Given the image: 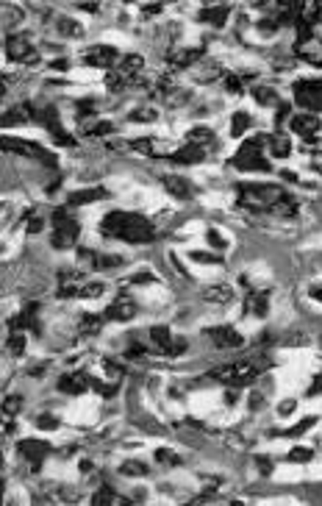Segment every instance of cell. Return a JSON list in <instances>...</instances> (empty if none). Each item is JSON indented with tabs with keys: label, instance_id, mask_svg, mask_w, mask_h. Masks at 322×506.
Instances as JSON below:
<instances>
[{
	"label": "cell",
	"instance_id": "obj_1",
	"mask_svg": "<svg viewBox=\"0 0 322 506\" xmlns=\"http://www.w3.org/2000/svg\"><path fill=\"white\" fill-rule=\"evenodd\" d=\"M101 234L108 240H119L128 245H145L156 240V226L139 212L131 209H108L101 220Z\"/></svg>",
	"mask_w": 322,
	"mask_h": 506
},
{
	"label": "cell",
	"instance_id": "obj_2",
	"mask_svg": "<svg viewBox=\"0 0 322 506\" xmlns=\"http://www.w3.org/2000/svg\"><path fill=\"white\" fill-rule=\"evenodd\" d=\"M81 240V220L78 215L73 212V206H64V209H56L53 212V248L56 251H67V248H75Z\"/></svg>",
	"mask_w": 322,
	"mask_h": 506
},
{
	"label": "cell",
	"instance_id": "obj_3",
	"mask_svg": "<svg viewBox=\"0 0 322 506\" xmlns=\"http://www.w3.org/2000/svg\"><path fill=\"white\" fill-rule=\"evenodd\" d=\"M264 153H267L264 139H261V136H253V139L242 142V147L236 150L233 167L242 170V173H270V159H267Z\"/></svg>",
	"mask_w": 322,
	"mask_h": 506
},
{
	"label": "cell",
	"instance_id": "obj_4",
	"mask_svg": "<svg viewBox=\"0 0 322 506\" xmlns=\"http://www.w3.org/2000/svg\"><path fill=\"white\" fill-rule=\"evenodd\" d=\"M258 365L253 359H239V362H230V365H222L219 370H212L209 379L222 384V386H247L258 379Z\"/></svg>",
	"mask_w": 322,
	"mask_h": 506
},
{
	"label": "cell",
	"instance_id": "obj_5",
	"mask_svg": "<svg viewBox=\"0 0 322 506\" xmlns=\"http://www.w3.org/2000/svg\"><path fill=\"white\" fill-rule=\"evenodd\" d=\"M6 56L17 64H28V67L39 64V50L34 45L31 34H17V31L6 34Z\"/></svg>",
	"mask_w": 322,
	"mask_h": 506
},
{
	"label": "cell",
	"instance_id": "obj_6",
	"mask_svg": "<svg viewBox=\"0 0 322 506\" xmlns=\"http://www.w3.org/2000/svg\"><path fill=\"white\" fill-rule=\"evenodd\" d=\"M125 264L122 253H103L92 248H78V267L87 273H111Z\"/></svg>",
	"mask_w": 322,
	"mask_h": 506
},
{
	"label": "cell",
	"instance_id": "obj_7",
	"mask_svg": "<svg viewBox=\"0 0 322 506\" xmlns=\"http://www.w3.org/2000/svg\"><path fill=\"white\" fill-rule=\"evenodd\" d=\"M292 92H295V101H298V106L303 112H309V115L322 112V75L298 81Z\"/></svg>",
	"mask_w": 322,
	"mask_h": 506
},
{
	"label": "cell",
	"instance_id": "obj_8",
	"mask_svg": "<svg viewBox=\"0 0 322 506\" xmlns=\"http://www.w3.org/2000/svg\"><path fill=\"white\" fill-rule=\"evenodd\" d=\"M81 64L92 70H111L114 64H119V53L111 45H92L81 53Z\"/></svg>",
	"mask_w": 322,
	"mask_h": 506
},
{
	"label": "cell",
	"instance_id": "obj_9",
	"mask_svg": "<svg viewBox=\"0 0 322 506\" xmlns=\"http://www.w3.org/2000/svg\"><path fill=\"white\" fill-rule=\"evenodd\" d=\"M203 334H206V340H212V345H214V348H222V351H228V348H239V345L244 342L242 331H239L236 326H230V323L209 326Z\"/></svg>",
	"mask_w": 322,
	"mask_h": 506
},
{
	"label": "cell",
	"instance_id": "obj_10",
	"mask_svg": "<svg viewBox=\"0 0 322 506\" xmlns=\"http://www.w3.org/2000/svg\"><path fill=\"white\" fill-rule=\"evenodd\" d=\"M136 315H139V303H136L128 292H119L106 306V312H103V317L111 320V323H128V320H133Z\"/></svg>",
	"mask_w": 322,
	"mask_h": 506
},
{
	"label": "cell",
	"instance_id": "obj_11",
	"mask_svg": "<svg viewBox=\"0 0 322 506\" xmlns=\"http://www.w3.org/2000/svg\"><path fill=\"white\" fill-rule=\"evenodd\" d=\"M298 56L309 62L312 67H322V36L314 31H300L298 34Z\"/></svg>",
	"mask_w": 322,
	"mask_h": 506
},
{
	"label": "cell",
	"instance_id": "obj_12",
	"mask_svg": "<svg viewBox=\"0 0 322 506\" xmlns=\"http://www.w3.org/2000/svg\"><path fill=\"white\" fill-rule=\"evenodd\" d=\"M242 315L253 317V320H264L270 315V292L264 287L247 289V295L242 298Z\"/></svg>",
	"mask_w": 322,
	"mask_h": 506
},
{
	"label": "cell",
	"instance_id": "obj_13",
	"mask_svg": "<svg viewBox=\"0 0 322 506\" xmlns=\"http://www.w3.org/2000/svg\"><path fill=\"white\" fill-rule=\"evenodd\" d=\"M289 126H292V131H295L298 136H303V142H309V145H317V142H320L322 120L317 115H309V112L295 115V117L289 120Z\"/></svg>",
	"mask_w": 322,
	"mask_h": 506
},
{
	"label": "cell",
	"instance_id": "obj_14",
	"mask_svg": "<svg viewBox=\"0 0 322 506\" xmlns=\"http://www.w3.org/2000/svg\"><path fill=\"white\" fill-rule=\"evenodd\" d=\"M206 159H209V150H206V147H200V145H195V142H184V145H178V147L167 156V161H173V164H184V167L203 164Z\"/></svg>",
	"mask_w": 322,
	"mask_h": 506
},
{
	"label": "cell",
	"instance_id": "obj_15",
	"mask_svg": "<svg viewBox=\"0 0 322 506\" xmlns=\"http://www.w3.org/2000/svg\"><path fill=\"white\" fill-rule=\"evenodd\" d=\"M92 376L89 373H84V370H67V373H61V379H59V392H64V395H84L89 386H92Z\"/></svg>",
	"mask_w": 322,
	"mask_h": 506
},
{
	"label": "cell",
	"instance_id": "obj_16",
	"mask_svg": "<svg viewBox=\"0 0 322 506\" xmlns=\"http://www.w3.org/2000/svg\"><path fill=\"white\" fill-rule=\"evenodd\" d=\"M167 64L173 73H181V70H192V64L200 59V48H170L167 50Z\"/></svg>",
	"mask_w": 322,
	"mask_h": 506
},
{
	"label": "cell",
	"instance_id": "obj_17",
	"mask_svg": "<svg viewBox=\"0 0 322 506\" xmlns=\"http://www.w3.org/2000/svg\"><path fill=\"white\" fill-rule=\"evenodd\" d=\"M17 451L22 454V459H25V462H31L34 468H39V465L47 459V454H50V445H47L45 440H36V437H31V440H22V442L17 445Z\"/></svg>",
	"mask_w": 322,
	"mask_h": 506
},
{
	"label": "cell",
	"instance_id": "obj_18",
	"mask_svg": "<svg viewBox=\"0 0 322 506\" xmlns=\"http://www.w3.org/2000/svg\"><path fill=\"white\" fill-rule=\"evenodd\" d=\"M14 331H22V328H28V331H39V303L36 301H28V303H22L20 306V312L14 315Z\"/></svg>",
	"mask_w": 322,
	"mask_h": 506
},
{
	"label": "cell",
	"instance_id": "obj_19",
	"mask_svg": "<svg viewBox=\"0 0 322 506\" xmlns=\"http://www.w3.org/2000/svg\"><path fill=\"white\" fill-rule=\"evenodd\" d=\"M230 14H233V6H228V3H219V6H203L198 17H200L206 25H212L214 31H219V28H225V25H228Z\"/></svg>",
	"mask_w": 322,
	"mask_h": 506
},
{
	"label": "cell",
	"instance_id": "obj_20",
	"mask_svg": "<svg viewBox=\"0 0 322 506\" xmlns=\"http://www.w3.org/2000/svg\"><path fill=\"white\" fill-rule=\"evenodd\" d=\"M186 142H195V145L206 147L209 153H214V147L219 145V136H217V131L212 126L198 123V126H192L189 131H186Z\"/></svg>",
	"mask_w": 322,
	"mask_h": 506
},
{
	"label": "cell",
	"instance_id": "obj_21",
	"mask_svg": "<svg viewBox=\"0 0 322 506\" xmlns=\"http://www.w3.org/2000/svg\"><path fill=\"white\" fill-rule=\"evenodd\" d=\"M53 28H56V34H59L61 39H81V36H84V22L75 20V17H70V14H56Z\"/></svg>",
	"mask_w": 322,
	"mask_h": 506
},
{
	"label": "cell",
	"instance_id": "obj_22",
	"mask_svg": "<svg viewBox=\"0 0 322 506\" xmlns=\"http://www.w3.org/2000/svg\"><path fill=\"white\" fill-rule=\"evenodd\" d=\"M164 189L173 195V198H178V201H189V198H195V184L189 181V178H184V175H164Z\"/></svg>",
	"mask_w": 322,
	"mask_h": 506
},
{
	"label": "cell",
	"instance_id": "obj_23",
	"mask_svg": "<svg viewBox=\"0 0 322 506\" xmlns=\"http://www.w3.org/2000/svg\"><path fill=\"white\" fill-rule=\"evenodd\" d=\"M233 298H236V292H233L230 284H212V287L203 289V301L214 303V306H228Z\"/></svg>",
	"mask_w": 322,
	"mask_h": 506
},
{
	"label": "cell",
	"instance_id": "obj_24",
	"mask_svg": "<svg viewBox=\"0 0 322 506\" xmlns=\"http://www.w3.org/2000/svg\"><path fill=\"white\" fill-rule=\"evenodd\" d=\"M261 139H264V147H267V153L272 159H286L292 153V145H289V139L284 133H267Z\"/></svg>",
	"mask_w": 322,
	"mask_h": 506
},
{
	"label": "cell",
	"instance_id": "obj_25",
	"mask_svg": "<svg viewBox=\"0 0 322 506\" xmlns=\"http://www.w3.org/2000/svg\"><path fill=\"white\" fill-rule=\"evenodd\" d=\"M106 198V189L103 187H95V189H75L70 198H67V203L73 206V209H78V206H89V203H95V201H103Z\"/></svg>",
	"mask_w": 322,
	"mask_h": 506
},
{
	"label": "cell",
	"instance_id": "obj_26",
	"mask_svg": "<svg viewBox=\"0 0 322 506\" xmlns=\"http://www.w3.org/2000/svg\"><path fill=\"white\" fill-rule=\"evenodd\" d=\"M119 473H122V479H147L150 476V465L145 459L128 456L125 462H119Z\"/></svg>",
	"mask_w": 322,
	"mask_h": 506
},
{
	"label": "cell",
	"instance_id": "obj_27",
	"mask_svg": "<svg viewBox=\"0 0 322 506\" xmlns=\"http://www.w3.org/2000/svg\"><path fill=\"white\" fill-rule=\"evenodd\" d=\"M103 323H106V317L103 315H92V312H84L81 317H78V334L81 337H95V334H101V328H103Z\"/></svg>",
	"mask_w": 322,
	"mask_h": 506
},
{
	"label": "cell",
	"instance_id": "obj_28",
	"mask_svg": "<svg viewBox=\"0 0 322 506\" xmlns=\"http://www.w3.org/2000/svg\"><path fill=\"white\" fill-rule=\"evenodd\" d=\"M253 101L258 106H264V109H278L281 106V92L261 84V87H253Z\"/></svg>",
	"mask_w": 322,
	"mask_h": 506
},
{
	"label": "cell",
	"instance_id": "obj_29",
	"mask_svg": "<svg viewBox=\"0 0 322 506\" xmlns=\"http://www.w3.org/2000/svg\"><path fill=\"white\" fill-rule=\"evenodd\" d=\"M156 120H159V109L147 106V103H142V106L128 112V123H133V126H153Z\"/></svg>",
	"mask_w": 322,
	"mask_h": 506
},
{
	"label": "cell",
	"instance_id": "obj_30",
	"mask_svg": "<svg viewBox=\"0 0 322 506\" xmlns=\"http://www.w3.org/2000/svg\"><path fill=\"white\" fill-rule=\"evenodd\" d=\"M108 292V284L103 278H95V281H84L81 289H78V298L81 301H98Z\"/></svg>",
	"mask_w": 322,
	"mask_h": 506
},
{
	"label": "cell",
	"instance_id": "obj_31",
	"mask_svg": "<svg viewBox=\"0 0 322 506\" xmlns=\"http://www.w3.org/2000/svg\"><path fill=\"white\" fill-rule=\"evenodd\" d=\"M153 456H156V465L164 468V470H175V468L184 462V456H181L178 451H173V448H159Z\"/></svg>",
	"mask_w": 322,
	"mask_h": 506
},
{
	"label": "cell",
	"instance_id": "obj_32",
	"mask_svg": "<svg viewBox=\"0 0 322 506\" xmlns=\"http://www.w3.org/2000/svg\"><path fill=\"white\" fill-rule=\"evenodd\" d=\"M186 259L192 264H200V267H222V253H212V251H189Z\"/></svg>",
	"mask_w": 322,
	"mask_h": 506
},
{
	"label": "cell",
	"instance_id": "obj_33",
	"mask_svg": "<svg viewBox=\"0 0 322 506\" xmlns=\"http://www.w3.org/2000/svg\"><path fill=\"white\" fill-rule=\"evenodd\" d=\"M159 275L153 270H136L128 275V287H159Z\"/></svg>",
	"mask_w": 322,
	"mask_h": 506
},
{
	"label": "cell",
	"instance_id": "obj_34",
	"mask_svg": "<svg viewBox=\"0 0 322 506\" xmlns=\"http://www.w3.org/2000/svg\"><path fill=\"white\" fill-rule=\"evenodd\" d=\"M206 243L214 248V253H225L228 248H230V240L222 234V229H206Z\"/></svg>",
	"mask_w": 322,
	"mask_h": 506
},
{
	"label": "cell",
	"instance_id": "obj_35",
	"mask_svg": "<svg viewBox=\"0 0 322 506\" xmlns=\"http://www.w3.org/2000/svg\"><path fill=\"white\" fill-rule=\"evenodd\" d=\"M253 128V117L247 115V112H236L233 117H230V133L233 136H242L244 131H250Z\"/></svg>",
	"mask_w": 322,
	"mask_h": 506
},
{
	"label": "cell",
	"instance_id": "obj_36",
	"mask_svg": "<svg viewBox=\"0 0 322 506\" xmlns=\"http://www.w3.org/2000/svg\"><path fill=\"white\" fill-rule=\"evenodd\" d=\"M314 459V451L312 448H303V445H295L289 454H286V462H295V465H309Z\"/></svg>",
	"mask_w": 322,
	"mask_h": 506
},
{
	"label": "cell",
	"instance_id": "obj_37",
	"mask_svg": "<svg viewBox=\"0 0 322 506\" xmlns=\"http://www.w3.org/2000/svg\"><path fill=\"white\" fill-rule=\"evenodd\" d=\"M34 426H36L39 431H56V428H59V417L50 414V412H42V414L34 417Z\"/></svg>",
	"mask_w": 322,
	"mask_h": 506
},
{
	"label": "cell",
	"instance_id": "obj_38",
	"mask_svg": "<svg viewBox=\"0 0 322 506\" xmlns=\"http://www.w3.org/2000/svg\"><path fill=\"white\" fill-rule=\"evenodd\" d=\"M8 354L17 356V359L25 354V334H22V331H14V334L8 337Z\"/></svg>",
	"mask_w": 322,
	"mask_h": 506
},
{
	"label": "cell",
	"instance_id": "obj_39",
	"mask_svg": "<svg viewBox=\"0 0 322 506\" xmlns=\"http://www.w3.org/2000/svg\"><path fill=\"white\" fill-rule=\"evenodd\" d=\"M117 501H119V493H114L108 484L98 487V493H95V498H92V504H117Z\"/></svg>",
	"mask_w": 322,
	"mask_h": 506
},
{
	"label": "cell",
	"instance_id": "obj_40",
	"mask_svg": "<svg viewBox=\"0 0 322 506\" xmlns=\"http://www.w3.org/2000/svg\"><path fill=\"white\" fill-rule=\"evenodd\" d=\"M222 84H225V89H228V95H242V78L236 75V73H225V78H222Z\"/></svg>",
	"mask_w": 322,
	"mask_h": 506
},
{
	"label": "cell",
	"instance_id": "obj_41",
	"mask_svg": "<svg viewBox=\"0 0 322 506\" xmlns=\"http://www.w3.org/2000/svg\"><path fill=\"white\" fill-rule=\"evenodd\" d=\"M164 8H167L164 3H142V6H139V14H142V17H159V14H164Z\"/></svg>",
	"mask_w": 322,
	"mask_h": 506
},
{
	"label": "cell",
	"instance_id": "obj_42",
	"mask_svg": "<svg viewBox=\"0 0 322 506\" xmlns=\"http://www.w3.org/2000/svg\"><path fill=\"white\" fill-rule=\"evenodd\" d=\"M256 470L261 473V476H270L272 470H275V462L270 459V456H264V454H258L256 456Z\"/></svg>",
	"mask_w": 322,
	"mask_h": 506
},
{
	"label": "cell",
	"instance_id": "obj_43",
	"mask_svg": "<svg viewBox=\"0 0 322 506\" xmlns=\"http://www.w3.org/2000/svg\"><path fill=\"white\" fill-rule=\"evenodd\" d=\"M47 368H50V362H34V365L28 368V376H31V379H42V376L47 373Z\"/></svg>",
	"mask_w": 322,
	"mask_h": 506
},
{
	"label": "cell",
	"instance_id": "obj_44",
	"mask_svg": "<svg viewBox=\"0 0 322 506\" xmlns=\"http://www.w3.org/2000/svg\"><path fill=\"white\" fill-rule=\"evenodd\" d=\"M295 406H298V400H284V403H278V414L289 417V414H295Z\"/></svg>",
	"mask_w": 322,
	"mask_h": 506
},
{
	"label": "cell",
	"instance_id": "obj_45",
	"mask_svg": "<svg viewBox=\"0 0 322 506\" xmlns=\"http://www.w3.org/2000/svg\"><path fill=\"white\" fill-rule=\"evenodd\" d=\"M309 298H312L314 303H320L322 306V281H314V284L309 287Z\"/></svg>",
	"mask_w": 322,
	"mask_h": 506
},
{
	"label": "cell",
	"instance_id": "obj_46",
	"mask_svg": "<svg viewBox=\"0 0 322 506\" xmlns=\"http://www.w3.org/2000/svg\"><path fill=\"white\" fill-rule=\"evenodd\" d=\"M75 8H78V11H87V14H98L103 6H101V3H78Z\"/></svg>",
	"mask_w": 322,
	"mask_h": 506
},
{
	"label": "cell",
	"instance_id": "obj_47",
	"mask_svg": "<svg viewBox=\"0 0 322 506\" xmlns=\"http://www.w3.org/2000/svg\"><path fill=\"white\" fill-rule=\"evenodd\" d=\"M20 398H6V414H11V412H20Z\"/></svg>",
	"mask_w": 322,
	"mask_h": 506
}]
</instances>
